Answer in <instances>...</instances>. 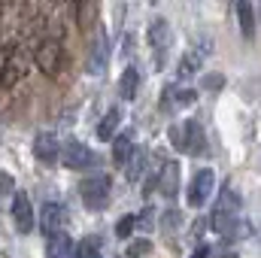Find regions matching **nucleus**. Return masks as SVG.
Instances as JSON below:
<instances>
[{
  "label": "nucleus",
  "mask_w": 261,
  "mask_h": 258,
  "mask_svg": "<svg viewBox=\"0 0 261 258\" xmlns=\"http://www.w3.org/2000/svg\"><path fill=\"white\" fill-rule=\"evenodd\" d=\"M134 228H137V216H134V213H128V216H122V219H119V225H116V234H119L122 240H128Z\"/></svg>",
  "instance_id": "4be33fe9"
},
{
  "label": "nucleus",
  "mask_w": 261,
  "mask_h": 258,
  "mask_svg": "<svg viewBox=\"0 0 261 258\" xmlns=\"http://www.w3.org/2000/svg\"><path fill=\"white\" fill-rule=\"evenodd\" d=\"M203 88H222V76H203Z\"/></svg>",
  "instance_id": "c85d7f7f"
},
{
  "label": "nucleus",
  "mask_w": 261,
  "mask_h": 258,
  "mask_svg": "<svg viewBox=\"0 0 261 258\" xmlns=\"http://www.w3.org/2000/svg\"><path fill=\"white\" fill-rule=\"evenodd\" d=\"M34 155H37L40 161H46V164L58 161V155H61L58 137H55V134H37V137H34Z\"/></svg>",
  "instance_id": "f8f14e48"
},
{
  "label": "nucleus",
  "mask_w": 261,
  "mask_h": 258,
  "mask_svg": "<svg viewBox=\"0 0 261 258\" xmlns=\"http://www.w3.org/2000/svg\"><path fill=\"white\" fill-rule=\"evenodd\" d=\"M119 122H122V110L113 107V110L103 116V122L97 125V137H100V140H110V137L116 134V128H119Z\"/></svg>",
  "instance_id": "aec40b11"
},
{
  "label": "nucleus",
  "mask_w": 261,
  "mask_h": 258,
  "mask_svg": "<svg viewBox=\"0 0 261 258\" xmlns=\"http://www.w3.org/2000/svg\"><path fill=\"white\" fill-rule=\"evenodd\" d=\"M179 225H182V213H179V210H167V213H164V222H161V228L170 234V231H176Z\"/></svg>",
  "instance_id": "5701e85b"
},
{
  "label": "nucleus",
  "mask_w": 261,
  "mask_h": 258,
  "mask_svg": "<svg viewBox=\"0 0 261 258\" xmlns=\"http://www.w3.org/2000/svg\"><path fill=\"white\" fill-rule=\"evenodd\" d=\"M107 64H110V37H107L103 28H97L94 40H91V52H88L85 70L91 76H100V73H107Z\"/></svg>",
  "instance_id": "423d86ee"
},
{
  "label": "nucleus",
  "mask_w": 261,
  "mask_h": 258,
  "mask_svg": "<svg viewBox=\"0 0 261 258\" xmlns=\"http://www.w3.org/2000/svg\"><path fill=\"white\" fill-rule=\"evenodd\" d=\"M200 70H203V55L195 52V49H189V52L179 58V79H195Z\"/></svg>",
  "instance_id": "4468645a"
},
{
  "label": "nucleus",
  "mask_w": 261,
  "mask_h": 258,
  "mask_svg": "<svg viewBox=\"0 0 261 258\" xmlns=\"http://www.w3.org/2000/svg\"><path fill=\"white\" fill-rule=\"evenodd\" d=\"M182 152H189V155H195V158L206 152V134H203V125L195 122V119L182 122Z\"/></svg>",
  "instance_id": "9d476101"
},
{
  "label": "nucleus",
  "mask_w": 261,
  "mask_h": 258,
  "mask_svg": "<svg viewBox=\"0 0 261 258\" xmlns=\"http://www.w3.org/2000/svg\"><path fill=\"white\" fill-rule=\"evenodd\" d=\"M228 258H237V252H231V255H228Z\"/></svg>",
  "instance_id": "7c9ffc66"
},
{
  "label": "nucleus",
  "mask_w": 261,
  "mask_h": 258,
  "mask_svg": "<svg viewBox=\"0 0 261 258\" xmlns=\"http://www.w3.org/2000/svg\"><path fill=\"white\" fill-rule=\"evenodd\" d=\"M58 161L70 167V170H88V167H94L100 158L88 149V146H82V143H76V140H70L61 146V155H58Z\"/></svg>",
  "instance_id": "20e7f679"
},
{
  "label": "nucleus",
  "mask_w": 261,
  "mask_h": 258,
  "mask_svg": "<svg viewBox=\"0 0 261 258\" xmlns=\"http://www.w3.org/2000/svg\"><path fill=\"white\" fill-rule=\"evenodd\" d=\"M137 225H140V228H146V231H149V228H155V210H152V207H146V210H143V216H137Z\"/></svg>",
  "instance_id": "a878e982"
},
{
  "label": "nucleus",
  "mask_w": 261,
  "mask_h": 258,
  "mask_svg": "<svg viewBox=\"0 0 261 258\" xmlns=\"http://www.w3.org/2000/svg\"><path fill=\"white\" fill-rule=\"evenodd\" d=\"M143 170H146V155H143V149H134V155L125 161V176L130 183H137L143 176Z\"/></svg>",
  "instance_id": "412c9836"
},
{
  "label": "nucleus",
  "mask_w": 261,
  "mask_h": 258,
  "mask_svg": "<svg viewBox=\"0 0 261 258\" xmlns=\"http://www.w3.org/2000/svg\"><path fill=\"white\" fill-rule=\"evenodd\" d=\"M258 243H261V237H258Z\"/></svg>",
  "instance_id": "2f4dec72"
},
{
  "label": "nucleus",
  "mask_w": 261,
  "mask_h": 258,
  "mask_svg": "<svg viewBox=\"0 0 261 258\" xmlns=\"http://www.w3.org/2000/svg\"><path fill=\"white\" fill-rule=\"evenodd\" d=\"M237 18H240V34L246 37V40H252L255 37V9H252V3H237Z\"/></svg>",
  "instance_id": "dca6fc26"
},
{
  "label": "nucleus",
  "mask_w": 261,
  "mask_h": 258,
  "mask_svg": "<svg viewBox=\"0 0 261 258\" xmlns=\"http://www.w3.org/2000/svg\"><path fill=\"white\" fill-rule=\"evenodd\" d=\"M70 252H73V240L67 237L64 231L55 234V237H49V243H46V255L49 258H67Z\"/></svg>",
  "instance_id": "f3484780"
},
{
  "label": "nucleus",
  "mask_w": 261,
  "mask_h": 258,
  "mask_svg": "<svg viewBox=\"0 0 261 258\" xmlns=\"http://www.w3.org/2000/svg\"><path fill=\"white\" fill-rule=\"evenodd\" d=\"M73 258H103L100 255V240L97 237H85L79 243H73Z\"/></svg>",
  "instance_id": "a211bd4d"
},
{
  "label": "nucleus",
  "mask_w": 261,
  "mask_h": 258,
  "mask_svg": "<svg viewBox=\"0 0 261 258\" xmlns=\"http://www.w3.org/2000/svg\"><path fill=\"white\" fill-rule=\"evenodd\" d=\"M134 140H130V134H122V137H116V143H113V158H116V164H122L125 167V161H128L130 155H134Z\"/></svg>",
  "instance_id": "6ab92c4d"
},
{
  "label": "nucleus",
  "mask_w": 261,
  "mask_h": 258,
  "mask_svg": "<svg viewBox=\"0 0 261 258\" xmlns=\"http://www.w3.org/2000/svg\"><path fill=\"white\" fill-rule=\"evenodd\" d=\"M9 194H15V179L9 173H0V197H9Z\"/></svg>",
  "instance_id": "393cba45"
},
{
  "label": "nucleus",
  "mask_w": 261,
  "mask_h": 258,
  "mask_svg": "<svg viewBox=\"0 0 261 258\" xmlns=\"http://www.w3.org/2000/svg\"><path fill=\"white\" fill-rule=\"evenodd\" d=\"M173 100H176V104H179V107H195L197 94H195V91H189V88H186V91H179V94H176V97H173Z\"/></svg>",
  "instance_id": "bb28decb"
},
{
  "label": "nucleus",
  "mask_w": 261,
  "mask_h": 258,
  "mask_svg": "<svg viewBox=\"0 0 261 258\" xmlns=\"http://www.w3.org/2000/svg\"><path fill=\"white\" fill-rule=\"evenodd\" d=\"M137 88H140V70L130 64V67H125V73H122V79H119V94H122L125 100H134V97H137Z\"/></svg>",
  "instance_id": "2eb2a0df"
},
{
  "label": "nucleus",
  "mask_w": 261,
  "mask_h": 258,
  "mask_svg": "<svg viewBox=\"0 0 261 258\" xmlns=\"http://www.w3.org/2000/svg\"><path fill=\"white\" fill-rule=\"evenodd\" d=\"M149 252H152V243L149 240H130L128 258H143V255H149Z\"/></svg>",
  "instance_id": "b1692460"
},
{
  "label": "nucleus",
  "mask_w": 261,
  "mask_h": 258,
  "mask_svg": "<svg viewBox=\"0 0 261 258\" xmlns=\"http://www.w3.org/2000/svg\"><path fill=\"white\" fill-rule=\"evenodd\" d=\"M192 258H210V246H206V243H200L195 252H192Z\"/></svg>",
  "instance_id": "c756f323"
},
{
  "label": "nucleus",
  "mask_w": 261,
  "mask_h": 258,
  "mask_svg": "<svg viewBox=\"0 0 261 258\" xmlns=\"http://www.w3.org/2000/svg\"><path fill=\"white\" fill-rule=\"evenodd\" d=\"M12 219H15V228L21 234H31L34 231V207H31L28 194H21V192L12 194Z\"/></svg>",
  "instance_id": "9b49d317"
},
{
  "label": "nucleus",
  "mask_w": 261,
  "mask_h": 258,
  "mask_svg": "<svg viewBox=\"0 0 261 258\" xmlns=\"http://www.w3.org/2000/svg\"><path fill=\"white\" fill-rule=\"evenodd\" d=\"M255 234V225L249 222V219H243V216H234L228 225H225V231H222V237H228L231 243H237V240H249Z\"/></svg>",
  "instance_id": "ddd939ff"
},
{
  "label": "nucleus",
  "mask_w": 261,
  "mask_h": 258,
  "mask_svg": "<svg viewBox=\"0 0 261 258\" xmlns=\"http://www.w3.org/2000/svg\"><path fill=\"white\" fill-rule=\"evenodd\" d=\"M24 76V61L15 46H0V88H12Z\"/></svg>",
  "instance_id": "39448f33"
},
{
  "label": "nucleus",
  "mask_w": 261,
  "mask_h": 258,
  "mask_svg": "<svg viewBox=\"0 0 261 258\" xmlns=\"http://www.w3.org/2000/svg\"><path fill=\"white\" fill-rule=\"evenodd\" d=\"M64 222H67V207L64 203H46V207L40 210V219H37V225H40V231H43L46 237L61 234Z\"/></svg>",
  "instance_id": "6e6552de"
},
{
  "label": "nucleus",
  "mask_w": 261,
  "mask_h": 258,
  "mask_svg": "<svg viewBox=\"0 0 261 258\" xmlns=\"http://www.w3.org/2000/svg\"><path fill=\"white\" fill-rule=\"evenodd\" d=\"M149 46H152L155 67H164L167 52H170V24H167V18H152L149 21Z\"/></svg>",
  "instance_id": "7ed1b4c3"
},
{
  "label": "nucleus",
  "mask_w": 261,
  "mask_h": 258,
  "mask_svg": "<svg viewBox=\"0 0 261 258\" xmlns=\"http://www.w3.org/2000/svg\"><path fill=\"white\" fill-rule=\"evenodd\" d=\"M61 61H64V46H61V40H55V37L40 40V46H37V52H34V64L40 67V73L49 76V79H55V76L61 73Z\"/></svg>",
  "instance_id": "f257e3e1"
},
{
  "label": "nucleus",
  "mask_w": 261,
  "mask_h": 258,
  "mask_svg": "<svg viewBox=\"0 0 261 258\" xmlns=\"http://www.w3.org/2000/svg\"><path fill=\"white\" fill-rule=\"evenodd\" d=\"M213 189H216V173L210 170V167H203V170H197L195 179H192V186H189V207H203L210 197H213Z\"/></svg>",
  "instance_id": "0eeeda50"
},
{
  "label": "nucleus",
  "mask_w": 261,
  "mask_h": 258,
  "mask_svg": "<svg viewBox=\"0 0 261 258\" xmlns=\"http://www.w3.org/2000/svg\"><path fill=\"white\" fill-rule=\"evenodd\" d=\"M179 176H182L179 164H176V161H167V164L158 170V176H155V189L164 194L167 200H173V197L179 194Z\"/></svg>",
  "instance_id": "1a4fd4ad"
},
{
  "label": "nucleus",
  "mask_w": 261,
  "mask_h": 258,
  "mask_svg": "<svg viewBox=\"0 0 261 258\" xmlns=\"http://www.w3.org/2000/svg\"><path fill=\"white\" fill-rule=\"evenodd\" d=\"M110 192H113V179L103 176V173L88 176V179H82V186H79L82 203H85L88 210H103V207L110 203Z\"/></svg>",
  "instance_id": "f03ea898"
},
{
  "label": "nucleus",
  "mask_w": 261,
  "mask_h": 258,
  "mask_svg": "<svg viewBox=\"0 0 261 258\" xmlns=\"http://www.w3.org/2000/svg\"><path fill=\"white\" fill-rule=\"evenodd\" d=\"M167 137H170L173 149H179V152H182V125H173V128L167 131Z\"/></svg>",
  "instance_id": "cd10ccee"
}]
</instances>
